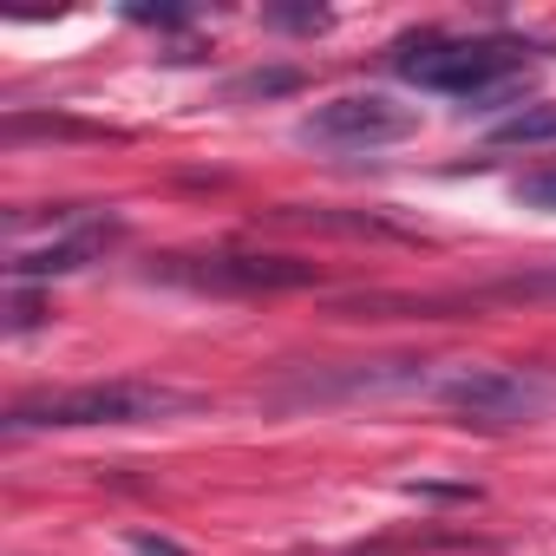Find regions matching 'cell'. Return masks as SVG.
<instances>
[{
  "mask_svg": "<svg viewBox=\"0 0 556 556\" xmlns=\"http://www.w3.org/2000/svg\"><path fill=\"white\" fill-rule=\"evenodd\" d=\"M197 413V393L164 380H86V387H47L8 406V432H86V426H164Z\"/></svg>",
  "mask_w": 556,
  "mask_h": 556,
  "instance_id": "6da1fadb",
  "label": "cell"
},
{
  "mask_svg": "<svg viewBox=\"0 0 556 556\" xmlns=\"http://www.w3.org/2000/svg\"><path fill=\"white\" fill-rule=\"evenodd\" d=\"M387 66L400 79H413L419 92L491 99L497 86H510L523 73V47L517 40H465V34H406L387 47Z\"/></svg>",
  "mask_w": 556,
  "mask_h": 556,
  "instance_id": "7a4b0ae2",
  "label": "cell"
},
{
  "mask_svg": "<svg viewBox=\"0 0 556 556\" xmlns=\"http://www.w3.org/2000/svg\"><path fill=\"white\" fill-rule=\"evenodd\" d=\"M432 406H445L458 426L510 432L556 406V374H543V367H445Z\"/></svg>",
  "mask_w": 556,
  "mask_h": 556,
  "instance_id": "3957f363",
  "label": "cell"
},
{
  "mask_svg": "<svg viewBox=\"0 0 556 556\" xmlns=\"http://www.w3.org/2000/svg\"><path fill=\"white\" fill-rule=\"evenodd\" d=\"M164 282L197 289V295H289V289H315L321 268L302 255H262V249H210V255H157Z\"/></svg>",
  "mask_w": 556,
  "mask_h": 556,
  "instance_id": "277c9868",
  "label": "cell"
},
{
  "mask_svg": "<svg viewBox=\"0 0 556 556\" xmlns=\"http://www.w3.org/2000/svg\"><path fill=\"white\" fill-rule=\"evenodd\" d=\"M118 236H125V223L105 216V210H60L53 216V236L40 249H14L8 255V275H14V289L53 282V275H79V268L105 262L118 249Z\"/></svg>",
  "mask_w": 556,
  "mask_h": 556,
  "instance_id": "5b68a950",
  "label": "cell"
},
{
  "mask_svg": "<svg viewBox=\"0 0 556 556\" xmlns=\"http://www.w3.org/2000/svg\"><path fill=\"white\" fill-rule=\"evenodd\" d=\"M413 131H419V112L387 99V92H341L302 118V138L328 144V151H380V144H400Z\"/></svg>",
  "mask_w": 556,
  "mask_h": 556,
  "instance_id": "8992f818",
  "label": "cell"
},
{
  "mask_svg": "<svg viewBox=\"0 0 556 556\" xmlns=\"http://www.w3.org/2000/svg\"><path fill=\"white\" fill-rule=\"evenodd\" d=\"M491 144H510V151H556V105H549V99L517 105L510 118L491 125Z\"/></svg>",
  "mask_w": 556,
  "mask_h": 556,
  "instance_id": "52a82bcc",
  "label": "cell"
},
{
  "mask_svg": "<svg viewBox=\"0 0 556 556\" xmlns=\"http://www.w3.org/2000/svg\"><path fill=\"white\" fill-rule=\"evenodd\" d=\"M478 302H556V262L523 268V275H504V282L478 289Z\"/></svg>",
  "mask_w": 556,
  "mask_h": 556,
  "instance_id": "ba28073f",
  "label": "cell"
},
{
  "mask_svg": "<svg viewBox=\"0 0 556 556\" xmlns=\"http://www.w3.org/2000/svg\"><path fill=\"white\" fill-rule=\"evenodd\" d=\"M517 203H530V210H556V164L517 177Z\"/></svg>",
  "mask_w": 556,
  "mask_h": 556,
  "instance_id": "9c48e42d",
  "label": "cell"
},
{
  "mask_svg": "<svg viewBox=\"0 0 556 556\" xmlns=\"http://www.w3.org/2000/svg\"><path fill=\"white\" fill-rule=\"evenodd\" d=\"M268 27H295V34H321V27H328V14H321V8H315V14H282V8H275V14H268Z\"/></svg>",
  "mask_w": 556,
  "mask_h": 556,
  "instance_id": "30bf717a",
  "label": "cell"
},
{
  "mask_svg": "<svg viewBox=\"0 0 556 556\" xmlns=\"http://www.w3.org/2000/svg\"><path fill=\"white\" fill-rule=\"evenodd\" d=\"M295 86V73H255V79H242L236 92H289Z\"/></svg>",
  "mask_w": 556,
  "mask_h": 556,
  "instance_id": "8fae6325",
  "label": "cell"
},
{
  "mask_svg": "<svg viewBox=\"0 0 556 556\" xmlns=\"http://www.w3.org/2000/svg\"><path fill=\"white\" fill-rule=\"evenodd\" d=\"M34 321H40V302L27 289H14V328H34Z\"/></svg>",
  "mask_w": 556,
  "mask_h": 556,
  "instance_id": "7c38bea8",
  "label": "cell"
},
{
  "mask_svg": "<svg viewBox=\"0 0 556 556\" xmlns=\"http://www.w3.org/2000/svg\"><path fill=\"white\" fill-rule=\"evenodd\" d=\"M138 549H144V556H184L177 543H157V536H138Z\"/></svg>",
  "mask_w": 556,
  "mask_h": 556,
  "instance_id": "4fadbf2b",
  "label": "cell"
}]
</instances>
